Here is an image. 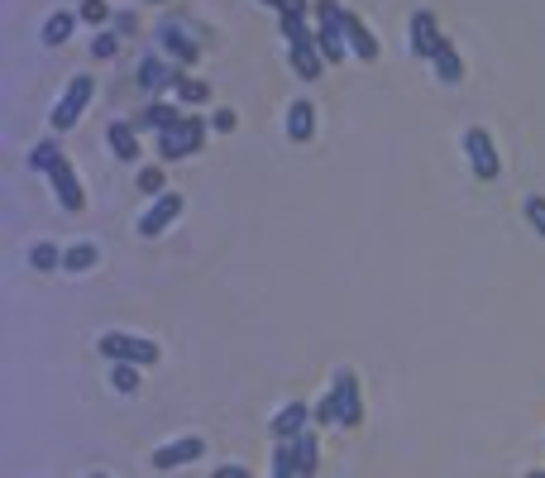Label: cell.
Returning a JSON list of instances; mask_svg holds the SVG:
<instances>
[{"instance_id": "cell-1", "label": "cell", "mask_w": 545, "mask_h": 478, "mask_svg": "<svg viewBox=\"0 0 545 478\" xmlns=\"http://www.w3.org/2000/svg\"><path fill=\"white\" fill-rule=\"evenodd\" d=\"M206 130H211V120L206 115H182V125H173V130L153 134V153H158V163H177V158H192V153H201V144H206Z\"/></svg>"}, {"instance_id": "cell-2", "label": "cell", "mask_w": 545, "mask_h": 478, "mask_svg": "<svg viewBox=\"0 0 545 478\" xmlns=\"http://www.w3.org/2000/svg\"><path fill=\"white\" fill-rule=\"evenodd\" d=\"M316 48H321V58L330 63H345V5L340 0H316Z\"/></svg>"}, {"instance_id": "cell-3", "label": "cell", "mask_w": 545, "mask_h": 478, "mask_svg": "<svg viewBox=\"0 0 545 478\" xmlns=\"http://www.w3.org/2000/svg\"><path fill=\"white\" fill-rule=\"evenodd\" d=\"M96 349L106 354L110 364H158V345L153 340H144V335H125V330H106L101 340H96Z\"/></svg>"}, {"instance_id": "cell-4", "label": "cell", "mask_w": 545, "mask_h": 478, "mask_svg": "<svg viewBox=\"0 0 545 478\" xmlns=\"http://www.w3.org/2000/svg\"><path fill=\"white\" fill-rule=\"evenodd\" d=\"M91 96H96V77H87V72H77L72 82H67V91L58 96V106H53V115H48V125L63 134L72 130L77 120H82V110L91 106Z\"/></svg>"}, {"instance_id": "cell-5", "label": "cell", "mask_w": 545, "mask_h": 478, "mask_svg": "<svg viewBox=\"0 0 545 478\" xmlns=\"http://www.w3.org/2000/svg\"><path fill=\"white\" fill-rule=\"evenodd\" d=\"M330 397H335V416H340V426L354 431L359 421H364V392H359V373L354 369H335L330 378Z\"/></svg>"}, {"instance_id": "cell-6", "label": "cell", "mask_w": 545, "mask_h": 478, "mask_svg": "<svg viewBox=\"0 0 545 478\" xmlns=\"http://www.w3.org/2000/svg\"><path fill=\"white\" fill-rule=\"evenodd\" d=\"M464 153H469V168H474V177L479 182H498L502 163H498V144H493V134L488 130H464Z\"/></svg>"}, {"instance_id": "cell-7", "label": "cell", "mask_w": 545, "mask_h": 478, "mask_svg": "<svg viewBox=\"0 0 545 478\" xmlns=\"http://www.w3.org/2000/svg\"><path fill=\"white\" fill-rule=\"evenodd\" d=\"M407 34H412V58H421V63H436V53L450 44L436 29V15H431V10H416L412 24H407Z\"/></svg>"}, {"instance_id": "cell-8", "label": "cell", "mask_w": 545, "mask_h": 478, "mask_svg": "<svg viewBox=\"0 0 545 478\" xmlns=\"http://www.w3.org/2000/svg\"><path fill=\"white\" fill-rule=\"evenodd\" d=\"M206 455V440L201 435H177V440H168V445H158L153 450V469H182V464H192V459Z\"/></svg>"}, {"instance_id": "cell-9", "label": "cell", "mask_w": 545, "mask_h": 478, "mask_svg": "<svg viewBox=\"0 0 545 478\" xmlns=\"http://www.w3.org/2000/svg\"><path fill=\"white\" fill-rule=\"evenodd\" d=\"M177 216H182V196H177V192H163V196H158V201L149 206V211L139 216V235H144V239L163 235V230H168Z\"/></svg>"}, {"instance_id": "cell-10", "label": "cell", "mask_w": 545, "mask_h": 478, "mask_svg": "<svg viewBox=\"0 0 545 478\" xmlns=\"http://www.w3.org/2000/svg\"><path fill=\"white\" fill-rule=\"evenodd\" d=\"M48 182H53V192H58V206H63V211H82V206H87L82 177H77V168H72L67 158L53 168V173H48Z\"/></svg>"}, {"instance_id": "cell-11", "label": "cell", "mask_w": 545, "mask_h": 478, "mask_svg": "<svg viewBox=\"0 0 545 478\" xmlns=\"http://www.w3.org/2000/svg\"><path fill=\"white\" fill-rule=\"evenodd\" d=\"M316 426V407H306V402H287L283 412L273 416V440H297Z\"/></svg>"}, {"instance_id": "cell-12", "label": "cell", "mask_w": 545, "mask_h": 478, "mask_svg": "<svg viewBox=\"0 0 545 478\" xmlns=\"http://www.w3.org/2000/svg\"><path fill=\"white\" fill-rule=\"evenodd\" d=\"M182 82V67L177 63H168V58H158V53H149L144 63H139V87L149 91H163V87H177Z\"/></svg>"}, {"instance_id": "cell-13", "label": "cell", "mask_w": 545, "mask_h": 478, "mask_svg": "<svg viewBox=\"0 0 545 478\" xmlns=\"http://www.w3.org/2000/svg\"><path fill=\"white\" fill-rule=\"evenodd\" d=\"M287 63H292L297 77L316 82V77L326 72V58H321V48H316V34H311V39H297V44H287Z\"/></svg>"}, {"instance_id": "cell-14", "label": "cell", "mask_w": 545, "mask_h": 478, "mask_svg": "<svg viewBox=\"0 0 545 478\" xmlns=\"http://www.w3.org/2000/svg\"><path fill=\"white\" fill-rule=\"evenodd\" d=\"M345 44L359 63H373V58H378V39H373V29L359 20L354 10H345Z\"/></svg>"}, {"instance_id": "cell-15", "label": "cell", "mask_w": 545, "mask_h": 478, "mask_svg": "<svg viewBox=\"0 0 545 478\" xmlns=\"http://www.w3.org/2000/svg\"><path fill=\"white\" fill-rule=\"evenodd\" d=\"M110 153L120 158V163H139L144 158V149H139V130H134V120H110Z\"/></svg>"}, {"instance_id": "cell-16", "label": "cell", "mask_w": 545, "mask_h": 478, "mask_svg": "<svg viewBox=\"0 0 545 478\" xmlns=\"http://www.w3.org/2000/svg\"><path fill=\"white\" fill-rule=\"evenodd\" d=\"M173 125H182V110H177L173 101H153V106H144L139 115H134V130L139 134L144 130L163 134V130H173Z\"/></svg>"}, {"instance_id": "cell-17", "label": "cell", "mask_w": 545, "mask_h": 478, "mask_svg": "<svg viewBox=\"0 0 545 478\" xmlns=\"http://www.w3.org/2000/svg\"><path fill=\"white\" fill-rule=\"evenodd\" d=\"M158 48H163V53H173L177 67H192L201 58V48L192 44V39L177 29V24H163V29H158Z\"/></svg>"}, {"instance_id": "cell-18", "label": "cell", "mask_w": 545, "mask_h": 478, "mask_svg": "<svg viewBox=\"0 0 545 478\" xmlns=\"http://www.w3.org/2000/svg\"><path fill=\"white\" fill-rule=\"evenodd\" d=\"M311 134H316V106L302 96V101L287 106V139H292V144H306Z\"/></svg>"}, {"instance_id": "cell-19", "label": "cell", "mask_w": 545, "mask_h": 478, "mask_svg": "<svg viewBox=\"0 0 545 478\" xmlns=\"http://www.w3.org/2000/svg\"><path fill=\"white\" fill-rule=\"evenodd\" d=\"M77 20H82V15H72V10H58V15H48L44 29H39L44 48H63L67 39H72V29H77Z\"/></svg>"}, {"instance_id": "cell-20", "label": "cell", "mask_w": 545, "mask_h": 478, "mask_svg": "<svg viewBox=\"0 0 545 478\" xmlns=\"http://www.w3.org/2000/svg\"><path fill=\"white\" fill-rule=\"evenodd\" d=\"M292 445V455H297V469H302V478H316V464H321V445H316V431L297 435V440H287Z\"/></svg>"}, {"instance_id": "cell-21", "label": "cell", "mask_w": 545, "mask_h": 478, "mask_svg": "<svg viewBox=\"0 0 545 478\" xmlns=\"http://www.w3.org/2000/svg\"><path fill=\"white\" fill-rule=\"evenodd\" d=\"M268 478H302V469H297V455H292V445H287V440H273V455H268Z\"/></svg>"}, {"instance_id": "cell-22", "label": "cell", "mask_w": 545, "mask_h": 478, "mask_svg": "<svg viewBox=\"0 0 545 478\" xmlns=\"http://www.w3.org/2000/svg\"><path fill=\"white\" fill-rule=\"evenodd\" d=\"M101 263V249L91 244V239H82V244H72L63 254V273H87V268H96Z\"/></svg>"}, {"instance_id": "cell-23", "label": "cell", "mask_w": 545, "mask_h": 478, "mask_svg": "<svg viewBox=\"0 0 545 478\" xmlns=\"http://www.w3.org/2000/svg\"><path fill=\"white\" fill-rule=\"evenodd\" d=\"M436 72H440V82H445V87H459V82H464V58H459L455 44H445L436 53Z\"/></svg>"}, {"instance_id": "cell-24", "label": "cell", "mask_w": 545, "mask_h": 478, "mask_svg": "<svg viewBox=\"0 0 545 478\" xmlns=\"http://www.w3.org/2000/svg\"><path fill=\"white\" fill-rule=\"evenodd\" d=\"M58 163H63V149H58L53 139H44V144H34V149H29V168H34V173L48 177Z\"/></svg>"}, {"instance_id": "cell-25", "label": "cell", "mask_w": 545, "mask_h": 478, "mask_svg": "<svg viewBox=\"0 0 545 478\" xmlns=\"http://www.w3.org/2000/svg\"><path fill=\"white\" fill-rule=\"evenodd\" d=\"M63 254L67 249H58V244H34V249H29V268H39V273H53V268H63Z\"/></svg>"}, {"instance_id": "cell-26", "label": "cell", "mask_w": 545, "mask_h": 478, "mask_svg": "<svg viewBox=\"0 0 545 478\" xmlns=\"http://www.w3.org/2000/svg\"><path fill=\"white\" fill-rule=\"evenodd\" d=\"M110 388L120 397H134L139 392V364H110Z\"/></svg>"}, {"instance_id": "cell-27", "label": "cell", "mask_w": 545, "mask_h": 478, "mask_svg": "<svg viewBox=\"0 0 545 478\" xmlns=\"http://www.w3.org/2000/svg\"><path fill=\"white\" fill-rule=\"evenodd\" d=\"M206 96H211V87H206L201 77H182V82H177V101H187V106H201Z\"/></svg>"}, {"instance_id": "cell-28", "label": "cell", "mask_w": 545, "mask_h": 478, "mask_svg": "<svg viewBox=\"0 0 545 478\" xmlns=\"http://www.w3.org/2000/svg\"><path fill=\"white\" fill-rule=\"evenodd\" d=\"M115 53H120V39H115L110 29H96V39H91V58L106 63V58H115Z\"/></svg>"}, {"instance_id": "cell-29", "label": "cell", "mask_w": 545, "mask_h": 478, "mask_svg": "<svg viewBox=\"0 0 545 478\" xmlns=\"http://www.w3.org/2000/svg\"><path fill=\"white\" fill-rule=\"evenodd\" d=\"M77 15H82V24H96V29H101V24L110 20V0H82Z\"/></svg>"}, {"instance_id": "cell-30", "label": "cell", "mask_w": 545, "mask_h": 478, "mask_svg": "<svg viewBox=\"0 0 545 478\" xmlns=\"http://www.w3.org/2000/svg\"><path fill=\"white\" fill-rule=\"evenodd\" d=\"M316 29L306 24V15H283V39L287 44H297V39H311Z\"/></svg>"}, {"instance_id": "cell-31", "label": "cell", "mask_w": 545, "mask_h": 478, "mask_svg": "<svg viewBox=\"0 0 545 478\" xmlns=\"http://www.w3.org/2000/svg\"><path fill=\"white\" fill-rule=\"evenodd\" d=\"M522 211H526V220L536 225V235L545 239V196H536V192H531V196H526V201H522Z\"/></svg>"}, {"instance_id": "cell-32", "label": "cell", "mask_w": 545, "mask_h": 478, "mask_svg": "<svg viewBox=\"0 0 545 478\" xmlns=\"http://www.w3.org/2000/svg\"><path fill=\"white\" fill-rule=\"evenodd\" d=\"M268 10H278V20L283 15H306V10H316V0H259Z\"/></svg>"}, {"instance_id": "cell-33", "label": "cell", "mask_w": 545, "mask_h": 478, "mask_svg": "<svg viewBox=\"0 0 545 478\" xmlns=\"http://www.w3.org/2000/svg\"><path fill=\"white\" fill-rule=\"evenodd\" d=\"M139 192H149L153 201L163 196V168L153 163V168H139Z\"/></svg>"}, {"instance_id": "cell-34", "label": "cell", "mask_w": 545, "mask_h": 478, "mask_svg": "<svg viewBox=\"0 0 545 478\" xmlns=\"http://www.w3.org/2000/svg\"><path fill=\"white\" fill-rule=\"evenodd\" d=\"M235 125H240L235 110H216V115H211V130H220V134H235Z\"/></svg>"}, {"instance_id": "cell-35", "label": "cell", "mask_w": 545, "mask_h": 478, "mask_svg": "<svg viewBox=\"0 0 545 478\" xmlns=\"http://www.w3.org/2000/svg\"><path fill=\"white\" fill-rule=\"evenodd\" d=\"M211 478H249V469H244V464H220Z\"/></svg>"}, {"instance_id": "cell-36", "label": "cell", "mask_w": 545, "mask_h": 478, "mask_svg": "<svg viewBox=\"0 0 545 478\" xmlns=\"http://www.w3.org/2000/svg\"><path fill=\"white\" fill-rule=\"evenodd\" d=\"M522 478H545V469H526V474Z\"/></svg>"}, {"instance_id": "cell-37", "label": "cell", "mask_w": 545, "mask_h": 478, "mask_svg": "<svg viewBox=\"0 0 545 478\" xmlns=\"http://www.w3.org/2000/svg\"><path fill=\"white\" fill-rule=\"evenodd\" d=\"M91 478H106V474H91Z\"/></svg>"}]
</instances>
